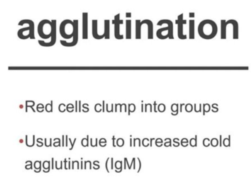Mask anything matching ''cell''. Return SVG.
Instances as JSON below:
<instances>
[{
  "label": "cell",
  "instance_id": "cell-1",
  "mask_svg": "<svg viewBox=\"0 0 251 180\" xmlns=\"http://www.w3.org/2000/svg\"><path fill=\"white\" fill-rule=\"evenodd\" d=\"M217 25L212 20H203L198 27V33L204 39H213L217 33Z\"/></svg>",
  "mask_w": 251,
  "mask_h": 180
},
{
  "label": "cell",
  "instance_id": "cell-2",
  "mask_svg": "<svg viewBox=\"0 0 251 180\" xmlns=\"http://www.w3.org/2000/svg\"><path fill=\"white\" fill-rule=\"evenodd\" d=\"M51 37L52 39L49 43H46V42H42L41 40L38 41V43L40 44L41 46H44V47H51V46H53L55 44V42H56V20L52 21Z\"/></svg>",
  "mask_w": 251,
  "mask_h": 180
},
{
  "label": "cell",
  "instance_id": "cell-3",
  "mask_svg": "<svg viewBox=\"0 0 251 180\" xmlns=\"http://www.w3.org/2000/svg\"><path fill=\"white\" fill-rule=\"evenodd\" d=\"M183 15L184 14L181 13L180 15L178 16V18L176 20L175 23L177 24V35H178V38L180 39H186L187 38L186 35L184 34V28H183V25L184 24H186V20H183Z\"/></svg>",
  "mask_w": 251,
  "mask_h": 180
},
{
  "label": "cell",
  "instance_id": "cell-4",
  "mask_svg": "<svg viewBox=\"0 0 251 180\" xmlns=\"http://www.w3.org/2000/svg\"><path fill=\"white\" fill-rule=\"evenodd\" d=\"M74 25H75V33L73 35V42L71 43H68L66 42L65 41H60V43L62 44L63 46H66V47H71V46L76 45V44L78 42V21L74 20Z\"/></svg>",
  "mask_w": 251,
  "mask_h": 180
},
{
  "label": "cell",
  "instance_id": "cell-5",
  "mask_svg": "<svg viewBox=\"0 0 251 180\" xmlns=\"http://www.w3.org/2000/svg\"><path fill=\"white\" fill-rule=\"evenodd\" d=\"M119 17L120 14H117V15L114 17V19L113 20L112 22L113 24H114V35H115L116 39H122L123 35L119 34V26L121 24H123V21L120 20Z\"/></svg>",
  "mask_w": 251,
  "mask_h": 180
},
{
  "label": "cell",
  "instance_id": "cell-6",
  "mask_svg": "<svg viewBox=\"0 0 251 180\" xmlns=\"http://www.w3.org/2000/svg\"><path fill=\"white\" fill-rule=\"evenodd\" d=\"M82 39H88V13H82Z\"/></svg>",
  "mask_w": 251,
  "mask_h": 180
},
{
  "label": "cell",
  "instance_id": "cell-7",
  "mask_svg": "<svg viewBox=\"0 0 251 180\" xmlns=\"http://www.w3.org/2000/svg\"><path fill=\"white\" fill-rule=\"evenodd\" d=\"M147 19H144V21L143 20L142 22H140L139 20H136V39H141V26L147 23Z\"/></svg>",
  "mask_w": 251,
  "mask_h": 180
},
{
  "label": "cell",
  "instance_id": "cell-8",
  "mask_svg": "<svg viewBox=\"0 0 251 180\" xmlns=\"http://www.w3.org/2000/svg\"><path fill=\"white\" fill-rule=\"evenodd\" d=\"M231 20L225 21V20H222L221 21V39H226V27L227 24H231Z\"/></svg>",
  "mask_w": 251,
  "mask_h": 180
},
{
  "label": "cell",
  "instance_id": "cell-9",
  "mask_svg": "<svg viewBox=\"0 0 251 180\" xmlns=\"http://www.w3.org/2000/svg\"><path fill=\"white\" fill-rule=\"evenodd\" d=\"M92 32H93V36L96 39H101L105 37V35H102V36H100L99 35L97 34L96 31H97V21L96 20H93L92 22Z\"/></svg>",
  "mask_w": 251,
  "mask_h": 180
},
{
  "label": "cell",
  "instance_id": "cell-10",
  "mask_svg": "<svg viewBox=\"0 0 251 180\" xmlns=\"http://www.w3.org/2000/svg\"><path fill=\"white\" fill-rule=\"evenodd\" d=\"M126 39H131V20L126 21Z\"/></svg>",
  "mask_w": 251,
  "mask_h": 180
},
{
  "label": "cell",
  "instance_id": "cell-11",
  "mask_svg": "<svg viewBox=\"0 0 251 180\" xmlns=\"http://www.w3.org/2000/svg\"><path fill=\"white\" fill-rule=\"evenodd\" d=\"M189 39H195V20L189 21Z\"/></svg>",
  "mask_w": 251,
  "mask_h": 180
},
{
  "label": "cell",
  "instance_id": "cell-12",
  "mask_svg": "<svg viewBox=\"0 0 251 180\" xmlns=\"http://www.w3.org/2000/svg\"><path fill=\"white\" fill-rule=\"evenodd\" d=\"M105 39H110V27H109V21H105V33H104Z\"/></svg>",
  "mask_w": 251,
  "mask_h": 180
},
{
  "label": "cell",
  "instance_id": "cell-13",
  "mask_svg": "<svg viewBox=\"0 0 251 180\" xmlns=\"http://www.w3.org/2000/svg\"><path fill=\"white\" fill-rule=\"evenodd\" d=\"M116 172L119 173L122 171V161H116L115 163Z\"/></svg>",
  "mask_w": 251,
  "mask_h": 180
},
{
  "label": "cell",
  "instance_id": "cell-14",
  "mask_svg": "<svg viewBox=\"0 0 251 180\" xmlns=\"http://www.w3.org/2000/svg\"><path fill=\"white\" fill-rule=\"evenodd\" d=\"M136 161V158H133L132 160V163L129 164L128 163V159L127 158H125V165H124V169H126V165H128V169H131V167H132V165H133V163Z\"/></svg>",
  "mask_w": 251,
  "mask_h": 180
},
{
  "label": "cell",
  "instance_id": "cell-15",
  "mask_svg": "<svg viewBox=\"0 0 251 180\" xmlns=\"http://www.w3.org/2000/svg\"><path fill=\"white\" fill-rule=\"evenodd\" d=\"M223 145L225 147H229L231 145V136L228 137V138L224 139L223 140Z\"/></svg>",
  "mask_w": 251,
  "mask_h": 180
},
{
  "label": "cell",
  "instance_id": "cell-16",
  "mask_svg": "<svg viewBox=\"0 0 251 180\" xmlns=\"http://www.w3.org/2000/svg\"><path fill=\"white\" fill-rule=\"evenodd\" d=\"M136 110V106L133 103H130V104L128 105V115H130V112H135Z\"/></svg>",
  "mask_w": 251,
  "mask_h": 180
},
{
  "label": "cell",
  "instance_id": "cell-17",
  "mask_svg": "<svg viewBox=\"0 0 251 180\" xmlns=\"http://www.w3.org/2000/svg\"><path fill=\"white\" fill-rule=\"evenodd\" d=\"M172 111L175 112V115H177V113H178V104H177V103H175V104H173L172 105Z\"/></svg>",
  "mask_w": 251,
  "mask_h": 180
},
{
  "label": "cell",
  "instance_id": "cell-18",
  "mask_svg": "<svg viewBox=\"0 0 251 180\" xmlns=\"http://www.w3.org/2000/svg\"><path fill=\"white\" fill-rule=\"evenodd\" d=\"M197 138H198V136H195V138H192L191 139V140H190L189 143L191 146H192V147H196L197 146Z\"/></svg>",
  "mask_w": 251,
  "mask_h": 180
},
{
  "label": "cell",
  "instance_id": "cell-19",
  "mask_svg": "<svg viewBox=\"0 0 251 180\" xmlns=\"http://www.w3.org/2000/svg\"><path fill=\"white\" fill-rule=\"evenodd\" d=\"M202 106H203V115H205L206 112H208L210 111L211 106H210V105L208 104V103H206V104H204Z\"/></svg>",
  "mask_w": 251,
  "mask_h": 180
},
{
  "label": "cell",
  "instance_id": "cell-20",
  "mask_svg": "<svg viewBox=\"0 0 251 180\" xmlns=\"http://www.w3.org/2000/svg\"><path fill=\"white\" fill-rule=\"evenodd\" d=\"M53 101H51V103H48L46 105V110L47 112H53Z\"/></svg>",
  "mask_w": 251,
  "mask_h": 180
},
{
  "label": "cell",
  "instance_id": "cell-21",
  "mask_svg": "<svg viewBox=\"0 0 251 180\" xmlns=\"http://www.w3.org/2000/svg\"><path fill=\"white\" fill-rule=\"evenodd\" d=\"M89 136H87V137L85 139H82L81 141V144L82 146L84 147H86V146H89Z\"/></svg>",
  "mask_w": 251,
  "mask_h": 180
},
{
  "label": "cell",
  "instance_id": "cell-22",
  "mask_svg": "<svg viewBox=\"0 0 251 180\" xmlns=\"http://www.w3.org/2000/svg\"><path fill=\"white\" fill-rule=\"evenodd\" d=\"M218 140L216 138H213L212 140H210V143L211 145L213 146V147H216V146L218 145Z\"/></svg>",
  "mask_w": 251,
  "mask_h": 180
},
{
  "label": "cell",
  "instance_id": "cell-23",
  "mask_svg": "<svg viewBox=\"0 0 251 180\" xmlns=\"http://www.w3.org/2000/svg\"><path fill=\"white\" fill-rule=\"evenodd\" d=\"M125 144V141L122 138H119L117 140V142H116V145H117L119 147H122Z\"/></svg>",
  "mask_w": 251,
  "mask_h": 180
},
{
  "label": "cell",
  "instance_id": "cell-24",
  "mask_svg": "<svg viewBox=\"0 0 251 180\" xmlns=\"http://www.w3.org/2000/svg\"><path fill=\"white\" fill-rule=\"evenodd\" d=\"M158 111L160 112H164L165 111V109H166V106H165V105L163 104V103H161V104L158 105Z\"/></svg>",
  "mask_w": 251,
  "mask_h": 180
},
{
  "label": "cell",
  "instance_id": "cell-25",
  "mask_svg": "<svg viewBox=\"0 0 251 180\" xmlns=\"http://www.w3.org/2000/svg\"><path fill=\"white\" fill-rule=\"evenodd\" d=\"M185 109H186V111L188 112H191V111H192V109H193L192 105L190 104V103H189V104H187V105H186V106H185Z\"/></svg>",
  "mask_w": 251,
  "mask_h": 180
},
{
  "label": "cell",
  "instance_id": "cell-26",
  "mask_svg": "<svg viewBox=\"0 0 251 180\" xmlns=\"http://www.w3.org/2000/svg\"><path fill=\"white\" fill-rule=\"evenodd\" d=\"M202 143H203L204 146H206V147H208V146H209V145H210V140H209V138L204 139Z\"/></svg>",
  "mask_w": 251,
  "mask_h": 180
},
{
  "label": "cell",
  "instance_id": "cell-27",
  "mask_svg": "<svg viewBox=\"0 0 251 180\" xmlns=\"http://www.w3.org/2000/svg\"><path fill=\"white\" fill-rule=\"evenodd\" d=\"M37 106H38V107H37V111L39 112H41L44 111V106H43L42 103H40V104L38 105Z\"/></svg>",
  "mask_w": 251,
  "mask_h": 180
},
{
  "label": "cell",
  "instance_id": "cell-28",
  "mask_svg": "<svg viewBox=\"0 0 251 180\" xmlns=\"http://www.w3.org/2000/svg\"><path fill=\"white\" fill-rule=\"evenodd\" d=\"M148 142H149L148 139H147V138L144 139V140H143V142H142V145H144V147H147V146H148L149 145H150V144L148 143Z\"/></svg>",
  "mask_w": 251,
  "mask_h": 180
},
{
  "label": "cell",
  "instance_id": "cell-29",
  "mask_svg": "<svg viewBox=\"0 0 251 180\" xmlns=\"http://www.w3.org/2000/svg\"><path fill=\"white\" fill-rule=\"evenodd\" d=\"M109 160H110V158H107V160H106V163H105V168H106V171L107 173H110V171H109L108 169V161Z\"/></svg>",
  "mask_w": 251,
  "mask_h": 180
},
{
  "label": "cell",
  "instance_id": "cell-30",
  "mask_svg": "<svg viewBox=\"0 0 251 180\" xmlns=\"http://www.w3.org/2000/svg\"><path fill=\"white\" fill-rule=\"evenodd\" d=\"M76 140H77V139L75 138V140H74V142H71V139H69V141H70V142H71V147L70 148V151H71V149H73V147H74V144L75 143V142H76Z\"/></svg>",
  "mask_w": 251,
  "mask_h": 180
},
{
  "label": "cell",
  "instance_id": "cell-31",
  "mask_svg": "<svg viewBox=\"0 0 251 180\" xmlns=\"http://www.w3.org/2000/svg\"><path fill=\"white\" fill-rule=\"evenodd\" d=\"M138 160H139V170H138V173H139V171H141V160H139V158H138Z\"/></svg>",
  "mask_w": 251,
  "mask_h": 180
},
{
  "label": "cell",
  "instance_id": "cell-32",
  "mask_svg": "<svg viewBox=\"0 0 251 180\" xmlns=\"http://www.w3.org/2000/svg\"><path fill=\"white\" fill-rule=\"evenodd\" d=\"M164 145H165V146H166V147H167V146H171V145H171V140H169V142H165V143H164Z\"/></svg>",
  "mask_w": 251,
  "mask_h": 180
},
{
  "label": "cell",
  "instance_id": "cell-33",
  "mask_svg": "<svg viewBox=\"0 0 251 180\" xmlns=\"http://www.w3.org/2000/svg\"><path fill=\"white\" fill-rule=\"evenodd\" d=\"M111 169H114V159L111 158Z\"/></svg>",
  "mask_w": 251,
  "mask_h": 180
},
{
  "label": "cell",
  "instance_id": "cell-34",
  "mask_svg": "<svg viewBox=\"0 0 251 180\" xmlns=\"http://www.w3.org/2000/svg\"><path fill=\"white\" fill-rule=\"evenodd\" d=\"M181 143H188V140L186 138H184L181 140Z\"/></svg>",
  "mask_w": 251,
  "mask_h": 180
},
{
  "label": "cell",
  "instance_id": "cell-35",
  "mask_svg": "<svg viewBox=\"0 0 251 180\" xmlns=\"http://www.w3.org/2000/svg\"><path fill=\"white\" fill-rule=\"evenodd\" d=\"M113 146H114V147H116V143H115V136H113Z\"/></svg>",
  "mask_w": 251,
  "mask_h": 180
},
{
  "label": "cell",
  "instance_id": "cell-36",
  "mask_svg": "<svg viewBox=\"0 0 251 180\" xmlns=\"http://www.w3.org/2000/svg\"><path fill=\"white\" fill-rule=\"evenodd\" d=\"M154 112H157V109H156V102H154Z\"/></svg>",
  "mask_w": 251,
  "mask_h": 180
},
{
  "label": "cell",
  "instance_id": "cell-37",
  "mask_svg": "<svg viewBox=\"0 0 251 180\" xmlns=\"http://www.w3.org/2000/svg\"><path fill=\"white\" fill-rule=\"evenodd\" d=\"M66 163H67V160H64V167H65V169H67V167H66Z\"/></svg>",
  "mask_w": 251,
  "mask_h": 180
},
{
  "label": "cell",
  "instance_id": "cell-38",
  "mask_svg": "<svg viewBox=\"0 0 251 180\" xmlns=\"http://www.w3.org/2000/svg\"><path fill=\"white\" fill-rule=\"evenodd\" d=\"M75 105H76V106H75V107H76V110H75V111L76 112H78V101H75Z\"/></svg>",
  "mask_w": 251,
  "mask_h": 180
},
{
  "label": "cell",
  "instance_id": "cell-39",
  "mask_svg": "<svg viewBox=\"0 0 251 180\" xmlns=\"http://www.w3.org/2000/svg\"><path fill=\"white\" fill-rule=\"evenodd\" d=\"M126 17H131V13H126Z\"/></svg>",
  "mask_w": 251,
  "mask_h": 180
},
{
  "label": "cell",
  "instance_id": "cell-40",
  "mask_svg": "<svg viewBox=\"0 0 251 180\" xmlns=\"http://www.w3.org/2000/svg\"><path fill=\"white\" fill-rule=\"evenodd\" d=\"M103 112H105V107H104V106H105V101H103Z\"/></svg>",
  "mask_w": 251,
  "mask_h": 180
},
{
  "label": "cell",
  "instance_id": "cell-41",
  "mask_svg": "<svg viewBox=\"0 0 251 180\" xmlns=\"http://www.w3.org/2000/svg\"><path fill=\"white\" fill-rule=\"evenodd\" d=\"M141 112H144V104L141 105Z\"/></svg>",
  "mask_w": 251,
  "mask_h": 180
},
{
  "label": "cell",
  "instance_id": "cell-42",
  "mask_svg": "<svg viewBox=\"0 0 251 180\" xmlns=\"http://www.w3.org/2000/svg\"><path fill=\"white\" fill-rule=\"evenodd\" d=\"M220 146H222V135H220Z\"/></svg>",
  "mask_w": 251,
  "mask_h": 180
},
{
  "label": "cell",
  "instance_id": "cell-43",
  "mask_svg": "<svg viewBox=\"0 0 251 180\" xmlns=\"http://www.w3.org/2000/svg\"><path fill=\"white\" fill-rule=\"evenodd\" d=\"M195 17V13H190V17Z\"/></svg>",
  "mask_w": 251,
  "mask_h": 180
},
{
  "label": "cell",
  "instance_id": "cell-44",
  "mask_svg": "<svg viewBox=\"0 0 251 180\" xmlns=\"http://www.w3.org/2000/svg\"><path fill=\"white\" fill-rule=\"evenodd\" d=\"M130 146H132L133 145V144H132V139H130Z\"/></svg>",
  "mask_w": 251,
  "mask_h": 180
}]
</instances>
